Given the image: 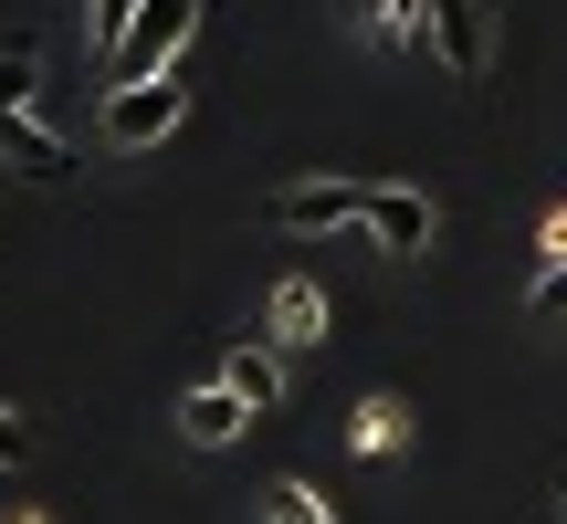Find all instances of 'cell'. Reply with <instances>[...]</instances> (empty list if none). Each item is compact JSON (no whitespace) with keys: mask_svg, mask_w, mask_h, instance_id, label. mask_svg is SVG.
Instances as JSON below:
<instances>
[{"mask_svg":"<svg viewBox=\"0 0 567 524\" xmlns=\"http://www.w3.org/2000/svg\"><path fill=\"white\" fill-rule=\"evenodd\" d=\"M557 504H567V472H557Z\"/></svg>","mask_w":567,"mask_h":524,"instance_id":"obj_18","label":"cell"},{"mask_svg":"<svg viewBox=\"0 0 567 524\" xmlns=\"http://www.w3.org/2000/svg\"><path fill=\"white\" fill-rule=\"evenodd\" d=\"M189 32H200V0H147L137 32H126V53L105 63V95H116V84H158V74H179Z\"/></svg>","mask_w":567,"mask_h":524,"instance_id":"obj_2","label":"cell"},{"mask_svg":"<svg viewBox=\"0 0 567 524\" xmlns=\"http://www.w3.org/2000/svg\"><path fill=\"white\" fill-rule=\"evenodd\" d=\"M400 430H410L400 399H358V451H400Z\"/></svg>","mask_w":567,"mask_h":524,"instance_id":"obj_13","label":"cell"},{"mask_svg":"<svg viewBox=\"0 0 567 524\" xmlns=\"http://www.w3.org/2000/svg\"><path fill=\"white\" fill-rule=\"evenodd\" d=\"M137 11H147V0H95V63H116V53H126Z\"/></svg>","mask_w":567,"mask_h":524,"instance_id":"obj_14","label":"cell"},{"mask_svg":"<svg viewBox=\"0 0 567 524\" xmlns=\"http://www.w3.org/2000/svg\"><path fill=\"white\" fill-rule=\"evenodd\" d=\"M252 514H264V524H337L305 483H264V504H252Z\"/></svg>","mask_w":567,"mask_h":524,"instance_id":"obj_12","label":"cell"},{"mask_svg":"<svg viewBox=\"0 0 567 524\" xmlns=\"http://www.w3.org/2000/svg\"><path fill=\"white\" fill-rule=\"evenodd\" d=\"M0 158H11L21 179H74V147H63L42 116H0Z\"/></svg>","mask_w":567,"mask_h":524,"instance_id":"obj_7","label":"cell"},{"mask_svg":"<svg viewBox=\"0 0 567 524\" xmlns=\"http://www.w3.org/2000/svg\"><path fill=\"white\" fill-rule=\"evenodd\" d=\"M358 21H368L379 42H400V53L442 63V42H431V0H358Z\"/></svg>","mask_w":567,"mask_h":524,"instance_id":"obj_10","label":"cell"},{"mask_svg":"<svg viewBox=\"0 0 567 524\" xmlns=\"http://www.w3.org/2000/svg\"><path fill=\"white\" fill-rule=\"evenodd\" d=\"M179 116H189V74H158V84H116L95 126H105L116 158H147L158 137H179Z\"/></svg>","mask_w":567,"mask_h":524,"instance_id":"obj_1","label":"cell"},{"mask_svg":"<svg viewBox=\"0 0 567 524\" xmlns=\"http://www.w3.org/2000/svg\"><path fill=\"white\" fill-rule=\"evenodd\" d=\"M431 231H442V221H431L421 189H368V242H379V252H431Z\"/></svg>","mask_w":567,"mask_h":524,"instance_id":"obj_5","label":"cell"},{"mask_svg":"<svg viewBox=\"0 0 567 524\" xmlns=\"http://www.w3.org/2000/svg\"><path fill=\"white\" fill-rule=\"evenodd\" d=\"M243 420H252V409L231 399L221 378H210V388H189V399H179V441H189V451H221V441H231Z\"/></svg>","mask_w":567,"mask_h":524,"instance_id":"obj_9","label":"cell"},{"mask_svg":"<svg viewBox=\"0 0 567 524\" xmlns=\"http://www.w3.org/2000/svg\"><path fill=\"white\" fill-rule=\"evenodd\" d=\"M264 336H274V346H316V336H326V294H316L305 273H284V283H274V304H264Z\"/></svg>","mask_w":567,"mask_h":524,"instance_id":"obj_8","label":"cell"},{"mask_svg":"<svg viewBox=\"0 0 567 524\" xmlns=\"http://www.w3.org/2000/svg\"><path fill=\"white\" fill-rule=\"evenodd\" d=\"M21 462H32V430H21L11 409H0V472H21Z\"/></svg>","mask_w":567,"mask_h":524,"instance_id":"obj_16","label":"cell"},{"mask_svg":"<svg viewBox=\"0 0 567 524\" xmlns=\"http://www.w3.org/2000/svg\"><path fill=\"white\" fill-rule=\"evenodd\" d=\"M431 42H442V74H484L494 63V21H484V0H431Z\"/></svg>","mask_w":567,"mask_h":524,"instance_id":"obj_4","label":"cell"},{"mask_svg":"<svg viewBox=\"0 0 567 524\" xmlns=\"http://www.w3.org/2000/svg\"><path fill=\"white\" fill-rule=\"evenodd\" d=\"M547 252H567V210H547Z\"/></svg>","mask_w":567,"mask_h":524,"instance_id":"obj_17","label":"cell"},{"mask_svg":"<svg viewBox=\"0 0 567 524\" xmlns=\"http://www.w3.org/2000/svg\"><path fill=\"white\" fill-rule=\"evenodd\" d=\"M526 315H567V262H547V273L526 283Z\"/></svg>","mask_w":567,"mask_h":524,"instance_id":"obj_15","label":"cell"},{"mask_svg":"<svg viewBox=\"0 0 567 524\" xmlns=\"http://www.w3.org/2000/svg\"><path fill=\"white\" fill-rule=\"evenodd\" d=\"M32 95H42V53L32 42H0V116H32Z\"/></svg>","mask_w":567,"mask_h":524,"instance_id":"obj_11","label":"cell"},{"mask_svg":"<svg viewBox=\"0 0 567 524\" xmlns=\"http://www.w3.org/2000/svg\"><path fill=\"white\" fill-rule=\"evenodd\" d=\"M221 388H231L243 409H284V357H274V336H243V346H231V357H221Z\"/></svg>","mask_w":567,"mask_h":524,"instance_id":"obj_6","label":"cell"},{"mask_svg":"<svg viewBox=\"0 0 567 524\" xmlns=\"http://www.w3.org/2000/svg\"><path fill=\"white\" fill-rule=\"evenodd\" d=\"M368 189H379V179H295V189H274V200H264V221L295 231V242H316V231L368 221Z\"/></svg>","mask_w":567,"mask_h":524,"instance_id":"obj_3","label":"cell"}]
</instances>
